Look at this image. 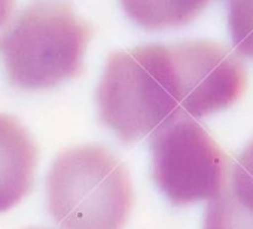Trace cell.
<instances>
[{
    "mask_svg": "<svg viewBox=\"0 0 253 229\" xmlns=\"http://www.w3.org/2000/svg\"><path fill=\"white\" fill-rule=\"evenodd\" d=\"M100 121L125 143L188 118L180 112L166 45H140L112 52L97 88Z\"/></svg>",
    "mask_w": 253,
    "mask_h": 229,
    "instance_id": "1",
    "label": "cell"
},
{
    "mask_svg": "<svg viewBox=\"0 0 253 229\" xmlns=\"http://www.w3.org/2000/svg\"><path fill=\"white\" fill-rule=\"evenodd\" d=\"M91 36V26L72 5L36 0L0 35V55L9 82L20 89L43 91L81 76Z\"/></svg>",
    "mask_w": 253,
    "mask_h": 229,
    "instance_id": "2",
    "label": "cell"
},
{
    "mask_svg": "<svg viewBox=\"0 0 253 229\" xmlns=\"http://www.w3.org/2000/svg\"><path fill=\"white\" fill-rule=\"evenodd\" d=\"M48 208L63 229H124L133 208L125 165L107 149L76 146L57 156L48 176Z\"/></svg>",
    "mask_w": 253,
    "mask_h": 229,
    "instance_id": "3",
    "label": "cell"
},
{
    "mask_svg": "<svg viewBox=\"0 0 253 229\" xmlns=\"http://www.w3.org/2000/svg\"><path fill=\"white\" fill-rule=\"evenodd\" d=\"M152 177L174 205L216 198L228 182L229 158L194 119L160 127L151 143Z\"/></svg>",
    "mask_w": 253,
    "mask_h": 229,
    "instance_id": "4",
    "label": "cell"
},
{
    "mask_svg": "<svg viewBox=\"0 0 253 229\" xmlns=\"http://www.w3.org/2000/svg\"><path fill=\"white\" fill-rule=\"evenodd\" d=\"M180 112L203 118L234 104L247 86L243 63L225 46L189 40L169 46Z\"/></svg>",
    "mask_w": 253,
    "mask_h": 229,
    "instance_id": "5",
    "label": "cell"
},
{
    "mask_svg": "<svg viewBox=\"0 0 253 229\" xmlns=\"http://www.w3.org/2000/svg\"><path fill=\"white\" fill-rule=\"evenodd\" d=\"M38 146L12 116L0 113V213L17 205L32 189Z\"/></svg>",
    "mask_w": 253,
    "mask_h": 229,
    "instance_id": "6",
    "label": "cell"
},
{
    "mask_svg": "<svg viewBox=\"0 0 253 229\" xmlns=\"http://www.w3.org/2000/svg\"><path fill=\"white\" fill-rule=\"evenodd\" d=\"M209 0H121V5L137 26L164 30L191 23Z\"/></svg>",
    "mask_w": 253,
    "mask_h": 229,
    "instance_id": "7",
    "label": "cell"
},
{
    "mask_svg": "<svg viewBox=\"0 0 253 229\" xmlns=\"http://www.w3.org/2000/svg\"><path fill=\"white\" fill-rule=\"evenodd\" d=\"M203 229H253V201L228 180L209 204Z\"/></svg>",
    "mask_w": 253,
    "mask_h": 229,
    "instance_id": "8",
    "label": "cell"
},
{
    "mask_svg": "<svg viewBox=\"0 0 253 229\" xmlns=\"http://www.w3.org/2000/svg\"><path fill=\"white\" fill-rule=\"evenodd\" d=\"M228 26L235 49L253 58V0H231Z\"/></svg>",
    "mask_w": 253,
    "mask_h": 229,
    "instance_id": "9",
    "label": "cell"
},
{
    "mask_svg": "<svg viewBox=\"0 0 253 229\" xmlns=\"http://www.w3.org/2000/svg\"><path fill=\"white\" fill-rule=\"evenodd\" d=\"M228 180L253 201V142L231 164Z\"/></svg>",
    "mask_w": 253,
    "mask_h": 229,
    "instance_id": "10",
    "label": "cell"
},
{
    "mask_svg": "<svg viewBox=\"0 0 253 229\" xmlns=\"http://www.w3.org/2000/svg\"><path fill=\"white\" fill-rule=\"evenodd\" d=\"M14 6H15V0H0V27L9 21Z\"/></svg>",
    "mask_w": 253,
    "mask_h": 229,
    "instance_id": "11",
    "label": "cell"
}]
</instances>
